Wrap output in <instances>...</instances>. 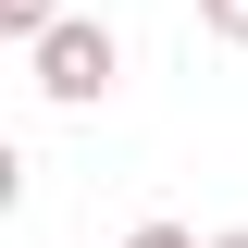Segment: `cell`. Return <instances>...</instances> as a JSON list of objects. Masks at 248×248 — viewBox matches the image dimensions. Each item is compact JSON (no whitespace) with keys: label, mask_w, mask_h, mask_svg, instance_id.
Masks as SVG:
<instances>
[{"label":"cell","mask_w":248,"mask_h":248,"mask_svg":"<svg viewBox=\"0 0 248 248\" xmlns=\"http://www.w3.org/2000/svg\"><path fill=\"white\" fill-rule=\"evenodd\" d=\"M25 62H37V99H50V112H87V99H112V87H124V37L99 25V13H62Z\"/></svg>","instance_id":"cell-1"},{"label":"cell","mask_w":248,"mask_h":248,"mask_svg":"<svg viewBox=\"0 0 248 248\" xmlns=\"http://www.w3.org/2000/svg\"><path fill=\"white\" fill-rule=\"evenodd\" d=\"M50 25H62V0H0V37H13V50H37Z\"/></svg>","instance_id":"cell-2"},{"label":"cell","mask_w":248,"mask_h":248,"mask_svg":"<svg viewBox=\"0 0 248 248\" xmlns=\"http://www.w3.org/2000/svg\"><path fill=\"white\" fill-rule=\"evenodd\" d=\"M199 37H223V50H248V0H199Z\"/></svg>","instance_id":"cell-3"},{"label":"cell","mask_w":248,"mask_h":248,"mask_svg":"<svg viewBox=\"0 0 248 248\" xmlns=\"http://www.w3.org/2000/svg\"><path fill=\"white\" fill-rule=\"evenodd\" d=\"M124 248H211V236H186V223H137Z\"/></svg>","instance_id":"cell-4"},{"label":"cell","mask_w":248,"mask_h":248,"mask_svg":"<svg viewBox=\"0 0 248 248\" xmlns=\"http://www.w3.org/2000/svg\"><path fill=\"white\" fill-rule=\"evenodd\" d=\"M211 248H248V223H223V236H211Z\"/></svg>","instance_id":"cell-5"}]
</instances>
